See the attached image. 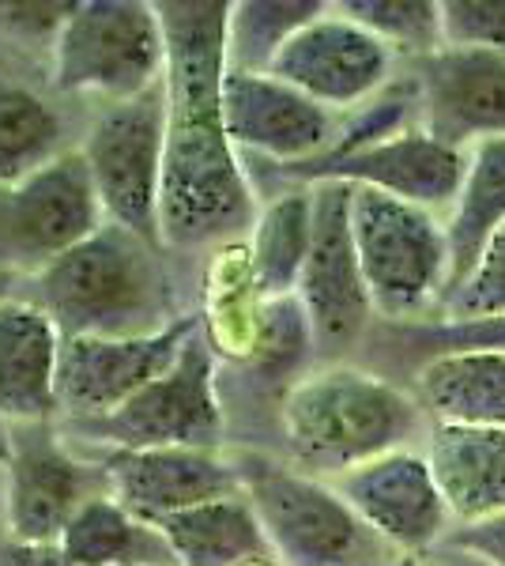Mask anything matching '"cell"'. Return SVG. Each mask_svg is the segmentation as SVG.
<instances>
[{"instance_id": "cell-1", "label": "cell", "mask_w": 505, "mask_h": 566, "mask_svg": "<svg viewBox=\"0 0 505 566\" xmlns=\"http://www.w3.org/2000/svg\"><path fill=\"white\" fill-rule=\"evenodd\" d=\"M167 34V159L159 193V242L197 250L250 234L261 205L223 117L231 0H162Z\"/></svg>"}, {"instance_id": "cell-2", "label": "cell", "mask_w": 505, "mask_h": 566, "mask_svg": "<svg viewBox=\"0 0 505 566\" xmlns=\"http://www.w3.org/2000/svg\"><path fill=\"white\" fill-rule=\"evenodd\" d=\"M280 423L291 464L320 480L411 450L430 431L419 397L344 363L298 378L283 397Z\"/></svg>"}, {"instance_id": "cell-3", "label": "cell", "mask_w": 505, "mask_h": 566, "mask_svg": "<svg viewBox=\"0 0 505 566\" xmlns=\"http://www.w3.org/2000/svg\"><path fill=\"white\" fill-rule=\"evenodd\" d=\"M31 303L42 306L61 336H148L170 328L173 291L162 242L125 227H98L87 242L42 269Z\"/></svg>"}, {"instance_id": "cell-4", "label": "cell", "mask_w": 505, "mask_h": 566, "mask_svg": "<svg viewBox=\"0 0 505 566\" xmlns=\"http://www.w3.org/2000/svg\"><path fill=\"white\" fill-rule=\"evenodd\" d=\"M238 472L280 566H392L400 559L328 480L269 458H238Z\"/></svg>"}, {"instance_id": "cell-5", "label": "cell", "mask_w": 505, "mask_h": 566, "mask_svg": "<svg viewBox=\"0 0 505 566\" xmlns=\"http://www.w3.org/2000/svg\"><path fill=\"white\" fill-rule=\"evenodd\" d=\"M351 231L374 314L415 322L427 310H442L453 272L442 216L381 189L351 186Z\"/></svg>"}, {"instance_id": "cell-6", "label": "cell", "mask_w": 505, "mask_h": 566, "mask_svg": "<svg viewBox=\"0 0 505 566\" xmlns=\"http://www.w3.org/2000/svg\"><path fill=\"white\" fill-rule=\"evenodd\" d=\"M167 84V34L144 0H80L53 42V87L128 103Z\"/></svg>"}, {"instance_id": "cell-7", "label": "cell", "mask_w": 505, "mask_h": 566, "mask_svg": "<svg viewBox=\"0 0 505 566\" xmlns=\"http://www.w3.org/2000/svg\"><path fill=\"white\" fill-rule=\"evenodd\" d=\"M167 114V84L151 87L140 98H128V103H109L91 122L87 140L80 148L106 223L136 231L151 242H159Z\"/></svg>"}, {"instance_id": "cell-8", "label": "cell", "mask_w": 505, "mask_h": 566, "mask_svg": "<svg viewBox=\"0 0 505 566\" xmlns=\"http://www.w3.org/2000/svg\"><path fill=\"white\" fill-rule=\"evenodd\" d=\"M109 450H219L223 408L215 389V355L204 333H192L178 359L117 412L80 423Z\"/></svg>"}, {"instance_id": "cell-9", "label": "cell", "mask_w": 505, "mask_h": 566, "mask_svg": "<svg viewBox=\"0 0 505 566\" xmlns=\"http://www.w3.org/2000/svg\"><path fill=\"white\" fill-rule=\"evenodd\" d=\"M106 227L84 151L72 148L34 175L0 186V269L39 276Z\"/></svg>"}, {"instance_id": "cell-10", "label": "cell", "mask_w": 505, "mask_h": 566, "mask_svg": "<svg viewBox=\"0 0 505 566\" xmlns=\"http://www.w3.org/2000/svg\"><path fill=\"white\" fill-rule=\"evenodd\" d=\"M397 53L328 4L275 53L269 76L283 80L333 114H355L392 84Z\"/></svg>"}, {"instance_id": "cell-11", "label": "cell", "mask_w": 505, "mask_h": 566, "mask_svg": "<svg viewBox=\"0 0 505 566\" xmlns=\"http://www.w3.org/2000/svg\"><path fill=\"white\" fill-rule=\"evenodd\" d=\"M309 186H314V239L295 298L306 310L317 348H347L374 317L351 231V186L347 181H309Z\"/></svg>"}, {"instance_id": "cell-12", "label": "cell", "mask_w": 505, "mask_h": 566, "mask_svg": "<svg viewBox=\"0 0 505 566\" xmlns=\"http://www.w3.org/2000/svg\"><path fill=\"white\" fill-rule=\"evenodd\" d=\"M291 175H298L306 186L309 181H347V186L381 189V193L445 219L464 186L467 151L430 136L422 125H411L389 140L291 167Z\"/></svg>"}, {"instance_id": "cell-13", "label": "cell", "mask_w": 505, "mask_h": 566, "mask_svg": "<svg viewBox=\"0 0 505 566\" xmlns=\"http://www.w3.org/2000/svg\"><path fill=\"white\" fill-rule=\"evenodd\" d=\"M392 552L422 555L456 528L422 450H397L328 480Z\"/></svg>"}, {"instance_id": "cell-14", "label": "cell", "mask_w": 505, "mask_h": 566, "mask_svg": "<svg viewBox=\"0 0 505 566\" xmlns=\"http://www.w3.org/2000/svg\"><path fill=\"white\" fill-rule=\"evenodd\" d=\"M197 328V317H178L148 336H69L61 348V408L76 423L117 412L178 359Z\"/></svg>"}, {"instance_id": "cell-15", "label": "cell", "mask_w": 505, "mask_h": 566, "mask_svg": "<svg viewBox=\"0 0 505 566\" xmlns=\"http://www.w3.org/2000/svg\"><path fill=\"white\" fill-rule=\"evenodd\" d=\"M223 117L238 151H253L280 167L325 159L339 140V114L317 106L269 72H238L223 76Z\"/></svg>"}, {"instance_id": "cell-16", "label": "cell", "mask_w": 505, "mask_h": 566, "mask_svg": "<svg viewBox=\"0 0 505 566\" xmlns=\"http://www.w3.org/2000/svg\"><path fill=\"white\" fill-rule=\"evenodd\" d=\"M103 476V464H84L69 453L53 423L12 427V461L4 464L8 510L4 525L20 544H57L87 499L103 495L91 483Z\"/></svg>"}, {"instance_id": "cell-17", "label": "cell", "mask_w": 505, "mask_h": 566, "mask_svg": "<svg viewBox=\"0 0 505 566\" xmlns=\"http://www.w3.org/2000/svg\"><path fill=\"white\" fill-rule=\"evenodd\" d=\"M419 125L453 148L505 136V53L434 50L415 61Z\"/></svg>"}, {"instance_id": "cell-18", "label": "cell", "mask_w": 505, "mask_h": 566, "mask_svg": "<svg viewBox=\"0 0 505 566\" xmlns=\"http://www.w3.org/2000/svg\"><path fill=\"white\" fill-rule=\"evenodd\" d=\"M106 491L140 522H162L215 499L245 495L234 458L219 450H106Z\"/></svg>"}, {"instance_id": "cell-19", "label": "cell", "mask_w": 505, "mask_h": 566, "mask_svg": "<svg viewBox=\"0 0 505 566\" xmlns=\"http://www.w3.org/2000/svg\"><path fill=\"white\" fill-rule=\"evenodd\" d=\"M61 328L42 306L0 303V419L8 427L50 423L61 408Z\"/></svg>"}, {"instance_id": "cell-20", "label": "cell", "mask_w": 505, "mask_h": 566, "mask_svg": "<svg viewBox=\"0 0 505 566\" xmlns=\"http://www.w3.org/2000/svg\"><path fill=\"white\" fill-rule=\"evenodd\" d=\"M422 453L456 525L505 514V427L430 423Z\"/></svg>"}, {"instance_id": "cell-21", "label": "cell", "mask_w": 505, "mask_h": 566, "mask_svg": "<svg viewBox=\"0 0 505 566\" xmlns=\"http://www.w3.org/2000/svg\"><path fill=\"white\" fill-rule=\"evenodd\" d=\"M419 405L430 423L505 427V355L442 352L415 374Z\"/></svg>"}, {"instance_id": "cell-22", "label": "cell", "mask_w": 505, "mask_h": 566, "mask_svg": "<svg viewBox=\"0 0 505 566\" xmlns=\"http://www.w3.org/2000/svg\"><path fill=\"white\" fill-rule=\"evenodd\" d=\"M155 528L178 566H253L272 559L269 536L245 495L181 510L155 522Z\"/></svg>"}, {"instance_id": "cell-23", "label": "cell", "mask_w": 505, "mask_h": 566, "mask_svg": "<svg viewBox=\"0 0 505 566\" xmlns=\"http://www.w3.org/2000/svg\"><path fill=\"white\" fill-rule=\"evenodd\" d=\"M314 239V186L272 197L250 231V283L264 303L295 298Z\"/></svg>"}, {"instance_id": "cell-24", "label": "cell", "mask_w": 505, "mask_h": 566, "mask_svg": "<svg viewBox=\"0 0 505 566\" xmlns=\"http://www.w3.org/2000/svg\"><path fill=\"white\" fill-rule=\"evenodd\" d=\"M57 547L76 566H178L159 528L128 514L109 491L72 514Z\"/></svg>"}, {"instance_id": "cell-25", "label": "cell", "mask_w": 505, "mask_h": 566, "mask_svg": "<svg viewBox=\"0 0 505 566\" xmlns=\"http://www.w3.org/2000/svg\"><path fill=\"white\" fill-rule=\"evenodd\" d=\"M498 227H505V136L467 148L464 186L445 216L449 253H453L449 291L472 272V264L480 261L483 245L494 239Z\"/></svg>"}, {"instance_id": "cell-26", "label": "cell", "mask_w": 505, "mask_h": 566, "mask_svg": "<svg viewBox=\"0 0 505 566\" xmlns=\"http://www.w3.org/2000/svg\"><path fill=\"white\" fill-rule=\"evenodd\" d=\"M61 114L23 84L0 80V186L34 175L61 151Z\"/></svg>"}, {"instance_id": "cell-27", "label": "cell", "mask_w": 505, "mask_h": 566, "mask_svg": "<svg viewBox=\"0 0 505 566\" xmlns=\"http://www.w3.org/2000/svg\"><path fill=\"white\" fill-rule=\"evenodd\" d=\"M325 8L320 0H234L227 20V69L269 72L275 53Z\"/></svg>"}, {"instance_id": "cell-28", "label": "cell", "mask_w": 505, "mask_h": 566, "mask_svg": "<svg viewBox=\"0 0 505 566\" xmlns=\"http://www.w3.org/2000/svg\"><path fill=\"white\" fill-rule=\"evenodd\" d=\"M347 20L381 39L392 53L411 61L442 50V0H339Z\"/></svg>"}, {"instance_id": "cell-29", "label": "cell", "mask_w": 505, "mask_h": 566, "mask_svg": "<svg viewBox=\"0 0 505 566\" xmlns=\"http://www.w3.org/2000/svg\"><path fill=\"white\" fill-rule=\"evenodd\" d=\"M491 317H505V227L494 231L472 272L445 295L434 325H472Z\"/></svg>"}, {"instance_id": "cell-30", "label": "cell", "mask_w": 505, "mask_h": 566, "mask_svg": "<svg viewBox=\"0 0 505 566\" xmlns=\"http://www.w3.org/2000/svg\"><path fill=\"white\" fill-rule=\"evenodd\" d=\"M442 45L505 53V0H442Z\"/></svg>"}, {"instance_id": "cell-31", "label": "cell", "mask_w": 505, "mask_h": 566, "mask_svg": "<svg viewBox=\"0 0 505 566\" xmlns=\"http://www.w3.org/2000/svg\"><path fill=\"white\" fill-rule=\"evenodd\" d=\"M415 336L422 348H430V355H442V352H502L505 355V317H491V322H472V325H430Z\"/></svg>"}, {"instance_id": "cell-32", "label": "cell", "mask_w": 505, "mask_h": 566, "mask_svg": "<svg viewBox=\"0 0 505 566\" xmlns=\"http://www.w3.org/2000/svg\"><path fill=\"white\" fill-rule=\"evenodd\" d=\"M80 0H61V4H0V27L8 34H20V39H42L50 34V42H57L61 27L69 23V15L76 12Z\"/></svg>"}, {"instance_id": "cell-33", "label": "cell", "mask_w": 505, "mask_h": 566, "mask_svg": "<svg viewBox=\"0 0 505 566\" xmlns=\"http://www.w3.org/2000/svg\"><path fill=\"white\" fill-rule=\"evenodd\" d=\"M445 541L480 555V559L494 566H505V514L483 517V522H472V525H456Z\"/></svg>"}, {"instance_id": "cell-34", "label": "cell", "mask_w": 505, "mask_h": 566, "mask_svg": "<svg viewBox=\"0 0 505 566\" xmlns=\"http://www.w3.org/2000/svg\"><path fill=\"white\" fill-rule=\"evenodd\" d=\"M4 566H76L64 559L57 544H20L12 541L4 547Z\"/></svg>"}, {"instance_id": "cell-35", "label": "cell", "mask_w": 505, "mask_h": 566, "mask_svg": "<svg viewBox=\"0 0 505 566\" xmlns=\"http://www.w3.org/2000/svg\"><path fill=\"white\" fill-rule=\"evenodd\" d=\"M419 559L427 563V566H494V563H486V559H480V555L464 552V547H456V544H449V541H442L438 547H430V552H422Z\"/></svg>"}, {"instance_id": "cell-36", "label": "cell", "mask_w": 505, "mask_h": 566, "mask_svg": "<svg viewBox=\"0 0 505 566\" xmlns=\"http://www.w3.org/2000/svg\"><path fill=\"white\" fill-rule=\"evenodd\" d=\"M12 461V427L0 419V464Z\"/></svg>"}, {"instance_id": "cell-37", "label": "cell", "mask_w": 505, "mask_h": 566, "mask_svg": "<svg viewBox=\"0 0 505 566\" xmlns=\"http://www.w3.org/2000/svg\"><path fill=\"white\" fill-rule=\"evenodd\" d=\"M8 510V483H4V464H0V517Z\"/></svg>"}, {"instance_id": "cell-38", "label": "cell", "mask_w": 505, "mask_h": 566, "mask_svg": "<svg viewBox=\"0 0 505 566\" xmlns=\"http://www.w3.org/2000/svg\"><path fill=\"white\" fill-rule=\"evenodd\" d=\"M392 566H427V563H422L419 555H400V559L392 563Z\"/></svg>"}]
</instances>
